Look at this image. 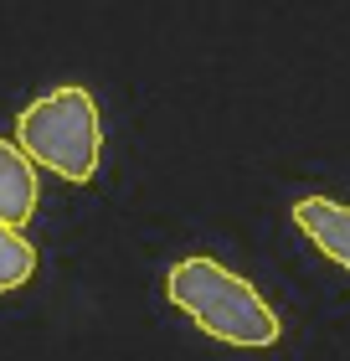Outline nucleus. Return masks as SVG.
<instances>
[{
	"mask_svg": "<svg viewBox=\"0 0 350 361\" xmlns=\"http://www.w3.org/2000/svg\"><path fill=\"white\" fill-rule=\"evenodd\" d=\"M294 227L330 258V264L350 269V207H345V202H330V196H304V202H294Z\"/></svg>",
	"mask_w": 350,
	"mask_h": 361,
	"instance_id": "obj_3",
	"label": "nucleus"
},
{
	"mask_svg": "<svg viewBox=\"0 0 350 361\" xmlns=\"http://www.w3.org/2000/svg\"><path fill=\"white\" fill-rule=\"evenodd\" d=\"M42 202V180H37V160L21 145L0 140V222L6 227H26L37 217Z\"/></svg>",
	"mask_w": 350,
	"mask_h": 361,
	"instance_id": "obj_4",
	"label": "nucleus"
},
{
	"mask_svg": "<svg viewBox=\"0 0 350 361\" xmlns=\"http://www.w3.org/2000/svg\"><path fill=\"white\" fill-rule=\"evenodd\" d=\"M165 294H170V305H180L206 336L222 341V346L263 351L283 336L273 305L263 300L242 274H232L227 264H216L206 253H191V258H180V264H170Z\"/></svg>",
	"mask_w": 350,
	"mask_h": 361,
	"instance_id": "obj_1",
	"label": "nucleus"
},
{
	"mask_svg": "<svg viewBox=\"0 0 350 361\" xmlns=\"http://www.w3.org/2000/svg\"><path fill=\"white\" fill-rule=\"evenodd\" d=\"M15 145L42 171H57L62 180L88 186L98 176V160H104V124H98L93 93L77 88V83H62L52 93H42L15 119Z\"/></svg>",
	"mask_w": 350,
	"mask_h": 361,
	"instance_id": "obj_2",
	"label": "nucleus"
},
{
	"mask_svg": "<svg viewBox=\"0 0 350 361\" xmlns=\"http://www.w3.org/2000/svg\"><path fill=\"white\" fill-rule=\"evenodd\" d=\"M31 274H37V248L26 243L21 227H6V222H0V294L21 289Z\"/></svg>",
	"mask_w": 350,
	"mask_h": 361,
	"instance_id": "obj_5",
	"label": "nucleus"
}]
</instances>
